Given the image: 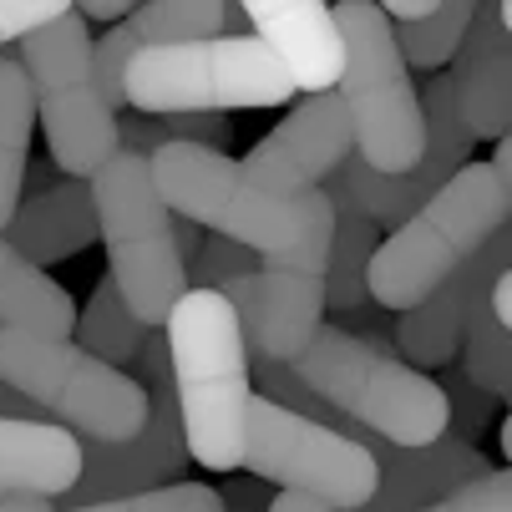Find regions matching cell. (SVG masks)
<instances>
[{"instance_id": "6da1fadb", "label": "cell", "mask_w": 512, "mask_h": 512, "mask_svg": "<svg viewBox=\"0 0 512 512\" xmlns=\"http://www.w3.org/2000/svg\"><path fill=\"white\" fill-rule=\"evenodd\" d=\"M512 213V137L497 142L492 163H467L442 193L396 234H386L365 264V300L381 310H416L447 274H457Z\"/></svg>"}, {"instance_id": "7a4b0ae2", "label": "cell", "mask_w": 512, "mask_h": 512, "mask_svg": "<svg viewBox=\"0 0 512 512\" xmlns=\"http://www.w3.org/2000/svg\"><path fill=\"white\" fill-rule=\"evenodd\" d=\"M163 350L188 462L234 472L244 462V416L254 401L234 310L213 289H188L163 320Z\"/></svg>"}, {"instance_id": "3957f363", "label": "cell", "mask_w": 512, "mask_h": 512, "mask_svg": "<svg viewBox=\"0 0 512 512\" xmlns=\"http://www.w3.org/2000/svg\"><path fill=\"white\" fill-rule=\"evenodd\" d=\"M289 371L335 416L381 436L386 447L411 452V447H431L436 436H447V401L436 391V381L411 371L396 350L360 340L340 325H320Z\"/></svg>"}, {"instance_id": "277c9868", "label": "cell", "mask_w": 512, "mask_h": 512, "mask_svg": "<svg viewBox=\"0 0 512 512\" xmlns=\"http://www.w3.org/2000/svg\"><path fill=\"white\" fill-rule=\"evenodd\" d=\"M330 16L345 46L335 97L350 122L355 158L381 178H401L421 163L426 122H421V97L411 87V71L391 41V21L371 0H340V6H330Z\"/></svg>"}, {"instance_id": "5b68a950", "label": "cell", "mask_w": 512, "mask_h": 512, "mask_svg": "<svg viewBox=\"0 0 512 512\" xmlns=\"http://www.w3.org/2000/svg\"><path fill=\"white\" fill-rule=\"evenodd\" d=\"M295 82L259 36H213L188 46H153L127 61L122 107L142 117H224L239 107H284Z\"/></svg>"}, {"instance_id": "8992f818", "label": "cell", "mask_w": 512, "mask_h": 512, "mask_svg": "<svg viewBox=\"0 0 512 512\" xmlns=\"http://www.w3.org/2000/svg\"><path fill=\"white\" fill-rule=\"evenodd\" d=\"M153 188L173 218H188L193 229H208L229 244H244L254 254H279L295 249L315 213L325 208V193H300V198H269L249 183L239 158L213 153V148H188L168 142L148 158Z\"/></svg>"}, {"instance_id": "52a82bcc", "label": "cell", "mask_w": 512, "mask_h": 512, "mask_svg": "<svg viewBox=\"0 0 512 512\" xmlns=\"http://www.w3.org/2000/svg\"><path fill=\"white\" fill-rule=\"evenodd\" d=\"M87 183H92L97 239L107 244V274L117 295L142 330H158L188 289L173 249V213L153 188L148 158L117 153Z\"/></svg>"}, {"instance_id": "ba28073f", "label": "cell", "mask_w": 512, "mask_h": 512, "mask_svg": "<svg viewBox=\"0 0 512 512\" xmlns=\"http://www.w3.org/2000/svg\"><path fill=\"white\" fill-rule=\"evenodd\" d=\"M0 386L87 442H132L148 426V391L71 340L0 330Z\"/></svg>"}, {"instance_id": "9c48e42d", "label": "cell", "mask_w": 512, "mask_h": 512, "mask_svg": "<svg viewBox=\"0 0 512 512\" xmlns=\"http://www.w3.org/2000/svg\"><path fill=\"white\" fill-rule=\"evenodd\" d=\"M21 71L31 82V102L51 148V168L87 183L107 158H117V117L97 97L92 82V31L66 6L51 26L16 41Z\"/></svg>"}, {"instance_id": "30bf717a", "label": "cell", "mask_w": 512, "mask_h": 512, "mask_svg": "<svg viewBox=\"0 0 512 512\" xmlns=\"http://www.w3.org/2000/svg\"><path fill=\"white\" fill-rule=\"evenodd\" d=\"M325 249H330V203L315 213L310 234L295 249L259 254V269L218 289L239 320L244 355L269 365H295L310 335L325 325Z\"/></svg>"}, {"instance_id": "8fae6325", "label": "cell", "mask_w": 512, "mask_h": 512, "mask_svg": "<svg viewBox=\"0 0 512 512\" xmlns=\"http://www.w3.org/2000/svg\"><path fill=\"white\" fill-rule=\"evenodd\" d=\"M254 477L279 482L284 492L320 497L335 512H360L376 492V457L355 447L350 436L289 416L269 401H249L244 416V462Z\"/></svg>"}, {"instance_id": "7c38bea8", "label": "cell", "mask_w": 512, "mask_h": 512, "mask_svg": "<svg viewBox=\"0 0 512 512\" xmlns=\"http://www.w3.org/2000/svg\"><path fill=\"white\" fill-rule=\"evenodd\" d=\"M137 360H142V371H148V386H142L148 391V426H142L132 442H87V436H77L82 472L56 497L66 512L188 482L183 477L188 472V447H183V426H178V401H173V381H168L163 335L142 340Z\"/></svg>"}, {"instance_id": "4fadbf2b", "label": "cell", "mask_w": 512, "mask_h": 512, "mask_svg": "<svg viewBox=\"0 0 512 512\" xmlns=\"http://www.w3.org/2000/svg\"><path fill=\"white\" fill-rule=\"evenodd\" d=\"M350 153L355 142H350L345 107L335 92H320V97H305L264 142H254L249 158H239V168L269 198H300V193H315L325 178H335Z\"/></svg>"}, {"instance_id": "5bb4252c", "label": "cell", "mask_w": 512, "mask_h": 512, "mask_svg": "<svg viewBox=\"0 0 512 512\" xmlns=\"http://www.w3.org/2000/svg\"><path fill=\"white\" fill-rule=\"evenodd\" d=\"M512 269V229H497L457 274H447L431 295L401 315L396 325V355L411 371H442L462 350V330L472 320V310L487 300V289Z\"/></svg>"}, {"instance_id": "9a60e30c", "label": "cell", "mask_w": 512, "mask_h": 512, "mask_svg": "<svg viewBox=\"0 0 512 512\" xmlns=\"http://www.w3.org/2000/svg\"><path fill=\"white\" fill-rule=\"evenodd\" d=\"M447 82L472 142L512 137V6H472V26L452 56Z\"/></svg>"}, {"instance_id": "2e32d148", "label": "cell", "mask_w": 512, "mask_h": 512, "mask_svg": "<svg viewBox=\"0 0 512 512\" xmlns=\"http://www.w3.org/2000/svg\"><path fill=\"white\" fill-rule=\"evenodd\" d=\"M249 36H259L269 46V56L284 66V77L295 82V92H335L340 82V31L335 16L320 0H249Z\"/></svg>"}, {"instance_id": "e0dca14e", "label": "cell", "mask_w": 512, "mask_h": 512, "mask_svg": "<svg viewBox=\"0 0 512 512\" xmlns=\"http://www.w3.org/2000/svg\"><path fill=\"white\" fill-rule=\"evenodd\" d=\"M371 457H376V492L360 512H421L492 472L487 457L457 442V436H436L431 447H411V452L381 442Z\"/></svg>"}, {"instance_id": "ac0fdd59", "label": "cell", "mask_w": 512, "mask_h": 512, "mask_svg": "<svg viewBox=\"0 0 512 512\" xmlns=\"http://www.w3.org/2000/svg\"><path fill=\"white\" fill-rule=\"evenodd\" d=\"M26 264L46 269L71 254H82L97 244V208H92V183L66 178L36 198H26L11 218V229L0 234Z\"/></svg>"}, {"instance_id": "d6986e66", "label": "cell", "mask_w": 512, "mask_h": 512, "mask_svg": "<svg viewBox=\"0 0 512 512\" xmlns=\"http://www.w3.org/2000/svg\"><path fill=\"white\" fill-rule=\"evenodd\" d=\"M82 472L77 436L51 421H0V497H61Z\"/></svg>"}, {"instance_id": "ffe728a7", "label": "cell", "mask_w": 512, "mask_h": 512, "mask_svg": "<svg viewBox=\"0 0 512 512\" xmlns=\"http://www.w3.org/2000/svg\"><path fill=\"white\" fill-rule=\"evenodd\" d=\"M0 330L46 335V340H71V330H77L71 295L46 269L26 264L6 239H0Z\"/></svg>"}, {"instance_id": "44dd1931", "label": "cell", "mask_w": 512, "mask_h": 512, "mask_svg": "<svg viewBox=\"0 0 512 512\" xmlns=\"http://www.w3.org/2000/svg\"><path fill=\"white\" fill-rule=\"evenodd\" d=\"M325 203H330V249H325V310L350 315L365 305V264H371L381 229L365 224V218L350 208V198L340 193L335 178L320 183Z\"/></svg>"}, {"instance_id": "7402d4cb", "label": "cell", "mask_w": 512, "mask_h": 512, "mask_svg": "<svg viewBox=\"0 0 512 512\" xmlns=\"http://www.w3.org/2000/svg\"><path fill=\"white\" fill-rule=\"evenodd\" d=\"M31 132H36L31 82L16 56H0V234L11 229V218L21 208V183L31 168Z\"/></svg>"}, {"instance_id": "603a6c76", "label": "cell", "mask_w": 512, "mask_h": 512, "mask_svg": "<svg viewBox=\"0 0 512 512\" xmlns=\"http://www.w3.org/2000/svg\"><path fill=\"white\" fill-rule=\"evenodd\" d=\"M148 335H153V330H142V325L127 315V305H122V295H117L112 274H102L97 289H92V305L77 315L71 345H82L92 360H102V365H112V371H122L127 360L142 355V340H148Z\"/></svg>"}, {"instance_id": "cb8c5ba5", "label": "cell", "mask_w": 512, "mask_h": 512, "mask_svg": "<svg viewBox=\"0 0 512 512\" xmlns=\"http://www.w3.org/2000/svg\"><path fill=\"white\" fill-rule=\"evenodd\" d=\"M472 26V0H436V6L416 21H391V41L406 61V71H426V77H436L462 46Z\"/></svg>"}, {"instance_id": "d4e9b609", "label": "cell", "mask_w": 512, "mask_h": 512, "mask_svg": "<svg viewBox=\"0 0 512 512\" xmlns=\"http://www.w3.org/2000/svg\"><path fill=\"white\" fill-rule=\"evenodd\" d=\"M218 21H224V0H148V6H132L127 31L137 36L142 51H153V46L213 41Z\"/></svg>"}, {"instance_id": "484cf974", "label": "cell", "mask_w": 512, "mask_h": 512, "mask_svg": "<svg viewBox=\"0 0 512 512\" xmlns=\"http://www.w3.org/2000/svg\"><path fill=\"white\" fill-rule=\"evenodd\" d=\"M457 355H462L457 371H462L467 386H477V391L492 396V401H507V396H512V330L492 320L487 300L472 310Z\"/></svg>"}, {"instance_id": "4316f807", "label": "cell", "mask_w": 512, "mask_h": 512, "mask_svg": "<svg viewBox=\"0 0 512 512\" xmlns=\"http://www.w3.org/2000/svg\"><path fill=\"white\" fill-rule=\"evenodd\" d=\"M254 269H259V254H254V249L208 234L203 249L183 264V289H213V295H218L229 279H244V274H254Z\"/></svg>"}, {"instance_id": "83f0119b", "label": "cell", "mask_w": 512, "mask_h": 512, "mask_svg": "<svg viewBox=\"0 0 512 512\" xmlns=\"http://www.w3.org/2000/svg\"><path fill=\"white\" fill-rule=\"evenodd\" d=\"M77 512H224V497L203 482H173V487H158V492H137V497L77 507Z\"/></svg>"}, {"instance_id": "f1b7e54d", "label": "cell", "mask_w": 512, "mask_h": 512, "mask_svg": "<svg viewBox=\"0 0 512 512\" xmlns=\"http://www.w3.org/2000/svg\"><path fill=\"white\" fill-rule=\"evenodd\" d=\"M436 391H442V401H447V436H457V442H467V447H477V436L487 431V421H492V396H482L477 386H467L462 381V371L452 365V371L436 381Z\"/></svg>"}, {"instance_id": "f546056e", "label": "cell", "mask_w": 512, "mask_h": 512, "mask_svg": "<svg viewBox=\"0 0 512 512\" xmlns=\"http://www.w3.org/2000/svg\"><path fill=\"white\" fill-rule=\"evenodd\" d=\"M142 46H137V36L127 31V21H117L97 46H92V82H97V97L107 102V112L117 117V107H122V77H127V61L137 56Z\"/></svg>"}, {"instance_id": "4dcf8cb0", "label": "cell", "mask_w": 512, "mask_h": 512, "mask_svg": "<svg viewBox=\"0 0 512 512\" xmlns=\"http://www.w3.org/2000/svg\"><path fill=\"white\" fill-rule=\"evenodd\" d=\"M421 512H512V472H487L477 482H467L462 492L442 497V502H431Z\"/></svg>"}, {"instance_id": "1f68e13d", "label": "cell", "mask_w": 512, "mask_h": 512, "mask_svg": "<svg viewBox=\"0 0 512 512\" xmlns=\"http://www.w3.org/2000/svg\"><path fill=\"white\" fill-rule=\"evenodd\" d=\"M71 0H0V46H16L21 36L51 26Z\"/></svg>"}, {"instance_id": "d6a6232c", "label": "cell", "mask_w": 512, "mask_h": 512, "mask_svg": "<svg viewBox=\"0 0 512 512\" xmlns=\"http://www.w3.org/2000/svg\"><path fill=\"white\" fill-rule=\"evenodd\" d=\"M77 16L82 21H122V16H132V0H82L77 6Z\"/></svg>"}, {"instance_id": "836d02e7", "label": "cell", "mask_w": 512, "mask_h": 512, "mask_svg": "<svg viewBox=\"0 0 512 512\" xmlns=\"http://www.w3.org/2000/svg\"><path fill=\"white\" fill-rule=\"evenodd\" d=\"M173 249H178V264H188L203 249V229H193L188 218H173Z\"/></svg>"}, {"instance_id": "e575fe53", "label": "cell", "mask_w": 512, "mask_h": 512, "mask_svg": "<svg viewBox=\"0 0 512 512\" xmlns=\"http://www.w3.org/2000/svg\"><path fill=\"white\" fill-rule=\"evenodd\" d=\"M0 421H46L31 401H21L11 386H0Z\"/></svg>"}, {"instance_id": "d590c367", "label": "cell", "mask_w": 512, "mask_h": 512, "mask_svg": "<svg viewBox=\"0 0 512 512\" xmlns=\"http://www.w3.org/2000/svg\"><path fill=\"white\" fill-rule=\"evenodd\" d=\"M269 512H335V507H325L320 497H305V492H279L269 502Z\"/></svg>"}, {"instance_id": "8d00e7d4", "label": "cell", "mask_w": 512, "mask_h": 512, "mask_svg": "<svg viewBox=\"0 0 512 512\" xmlns=\"http://www.w3.org/2000/svg\"><path fill=\"white\" fill-rule=\"evenodd\" d=\"M0 512H56L51 497H0Z\"/></svg>"}]
</instances>
